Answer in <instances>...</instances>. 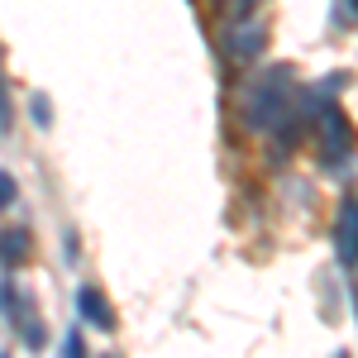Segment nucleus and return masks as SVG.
I'll return each mask as SVG.
<instances>
[{
  "label": "nucleus",
  "instance_id": "6",
  "mask_svg": "<svg viewBox=\"0 0 358 358\" xmlns=\"http://www.w3.org/2000/svg\"><path fill=\"white\" fill-rule=\"evenodd\" d=\"M77 310H82L86 325H96V330H115V310H110V301H106L96 287H82V292H77Z\"/></svg>",
  "mask_w": 358,
  "mask_h": 358
},
{
  "label": "nucleus",
  "instance_id": "10",
  "mask_svg": "<svg viewBox=\"0 0 358 358\" xmlns=\"http://www.w3.org/2000/svg\"><path fill=\"white\" fill-rule=\"evenodd\" d=\"M15 201H20V182H15L10 172H0V210H10Z\"/></svg>",
  "mask_w": 358,
  "mask_h": 358
},
{
  "label": "nucleus",
  "instance_id": "7",
  "mask_svg": "<svg viewBox=\"0 0 358 358\" xmlns=\"http://www.w3.org/2000/svg\"><path fill=\"white\" fill-rule=\"evenodd\" d=\"M330 20H334V24H344V29H354L358 24V0H334Z\"/></svg>",
  "mask_w": 358,
  "mask_h": 358
},
{
  "label": "nucleus",
  "instance_id": "4",
  "mask_svg": "<svg viewBox=\"0 0 358 358\" xmlns=\"http://www.w3.org/2000/svg\"><path fill=\"white\" fill-rule=\"evenodd\" d=\"M334 253L344 268H358V196H349L339 206V220H334Z\"/></svg>",
  "mask_w": 358,
  "mask_h": 358
},
{
  "label": "nucleus",
  "instance_id": "12",
  "mask_svg": "<svg viewBox=\"0 0 358 358\" xmlns=\"http://www.w3.org/2000/svg\"><path fill=\"white\" fill-rule=\"evenodd\" d=\"M62 358H86V344H82V334H77V330L67 334V344H62Z\"/></svg>",
  "mask_w": 358,
  "mask_h": 358
},
{
  "label": "nucleus",
  "instance_id": "2",
  "mask_svg": "<svg viewBox=\"0 0 358 358\" xmlns=\"http://www.w3.org/2000/svg\"><path fill=\"white\" fill-rule=\"evenodd\" d=\"M320 148H325V163H349L358 148V134L354 124H349V115L339 110V106H325L320 110Z\"/></svg>",
  "mask_w": 358,
  "mask_h": 358
},
{
  "label": "nucleus",
  "instance_id": "3",
  "mask_svg": "<svg viewBox=\"0 0 358 358\" xmlns=\"http://www.w3.org/2000/svg\"><path fill=\"white\" fill-rule=\"evenodd\" d=\"M263 43H268V34H263V20H253V15L234 20L229 34H224V53L234 57V62H253V57L263 53Z\"/></svg>",
  "mask_w": 358,
  "mask_h": 358
},
{
  "label": "nucleus",
  "instance_id": "11",
  "mask_svg": "<svg viewBox=\"0 0 358 358\" xmlns=\"http://www.w3.org/2000/svg\"><path fill=\"white\" fill-rule=\"evenodd\" d=\"M34 124H38V129L53 124V106H48V96H34Z\"/></svg>",
  "mask_w": 358,
  "mask_h": 358
},
{
  "label": "nucleus",
  "instance_id": "9",
  "mask_svg": "<svg viewBox=\"0 0 358 358\" xmlns=\"http://www.w3.org/2000/svg\"><path fill=\"white\" fill-rule=\"evenodd\" d=\"M20 330H24V344H29V349H43V320H38V315L20 320Z\"/></svg>",
  "mask_w": 358,
  "mask_h": 358
},
{
  "label": "nucleus",
  "instance_id": "1",
  "mask_svg": "<svg viewBox=\"0 0 358 358\" xmlns=\"http://www.w3.org/2000/svg\"><path fill=\"white\" fill-rule=\"evenodd\" d=\"M292 106H296V77H292V67H273V72H263L258 82L248 86L244 96V120L248 129H282L287 120H292Z\"/></svg>",
  "mask_w": 358,
  "mask_h": 358
},
{
  "label": "nucleus",
  "instance_id": "5",
  "mask_svg": "<svg viewBox=\"0 0 358 358\" xmlns=\"http://www.w3.org/2000/svg\"><path fill=\"white\" fill-rule=\"evenodd\" d=\"M29 248H34V239H29L24 224H5V229H0V268H10V273L24 268Z\"/></svg>",
  "mask_w": 358,
  "mask_h": 358
},
{
  "label": "nucleus",
  "instance_id": "8",
  "mask_svg": "<svg viewBox=\"0 0 358 358\" xmlns=\"http://www.w3.org/2000/svg\"><path fill=\"white\" fill-rule=\"evenodd\" d=\"M15 124V106H10V86H5V72H0V134H10Z\"/></svg>",
  "mask_w": 358,
  "mask_h": 358
}]
</instances>
